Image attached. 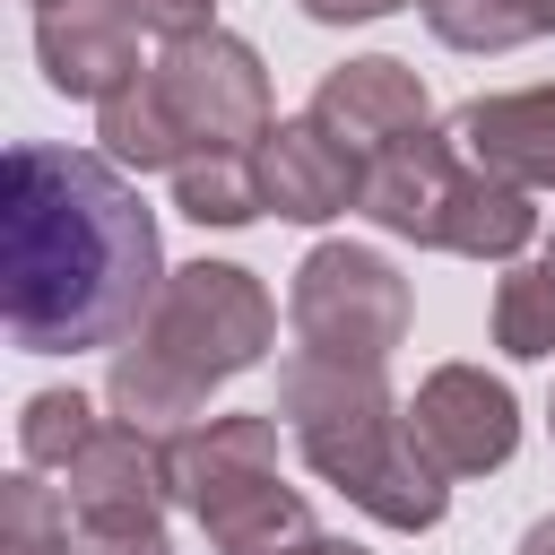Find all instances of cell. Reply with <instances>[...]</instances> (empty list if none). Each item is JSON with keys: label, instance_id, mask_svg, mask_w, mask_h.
Wrapping results in <instances>:
<instances>
[{"label": "cell", "instance_id": "cell-1", "mask_svg": "<svg viewBox=\"0 0 555 555\" xmlns=\"http://www.w3.org/2000/svg\"><path fill=\"white\" fill-rule=\"evenodd\" d=\"M165 295V243L139 182L95 147L17 139L0 156V330L26 356L121 347Z\"/></svg>", "mask_w": 555, "mask_h": 555}, {"label": "cell", "instance_id": "cell-2", "mask_svg": "<svg viewBox=\"0 0 555 555\" xmlns=\"http://www.w3.org/2000/svg\"><path fill=\"white\" fill-rule=\"evenodd\" d=\"M278 338V304L251 269L234 260H182L165 269V295L147 304V321L113 347V373H104V399L121 425L139 434H191L208 390L251 373Z\"/></svg>", "mask_w": 555, "mask_h": 555}, {"label": "cell", "instance_id": "cell-3", "mask_svg": "<svg viewBox=\"0 0 555 555\" xmlns=\"http://www.w3.org/2000/svg\"><path fill=\"white\" fill-rule=\"evenodd\" d=\"M278 425L295 434V451L312 460L321 486H338L364 520L425 538L451 512V477L416 451L408 408L390 399L382 364H330V356H295L278 373Z\"/></svg>", "mask_w": 555, "mask_h": 555}, {"label": "cell", "instance_id": "cell-4", "mask_svg": "<svg viewBox=\"0 0 555 555\" xmlns=\"http://www.w3.org/2000/svg\"><path fill=\"white\" fill-rule=\"evenodd\" d=\"M356 208L382 234H399L416 251H460V260H520L529 234H538L529 191L486 173V165H468L451 130H416L408 147L373 156Z\"/></svg>", "mask_w": 555, "mask_h": 555}, {"label": "cell", "instance_id": "cell-5", "mask_svg": "<svg viewBox=\"0 0 555 555\" xmlns=\"http://www.w3.org/2000/svg\"><path fill=\"white\" fill-rule=\"evenodd\" d=\"M173 503L199 520L217 555H278L286 538L312 529L304 494L278 477V408L199 416L191 434H173Z\"/></svg>", "mask_w": 555, "mask_h": 555}, {"label": "cell", "instance_id": "cell-6", "mask_svg": "<svg viewBox=\"0 0 555 555\" xmlns=\"http://www.w3.org/2000/svg\"><path fill=\"white\" fill-rule=\"evenodd\" d=\"M286 330H295V356L390 364V347L408 338V278L373 243H312L286 286Z\"/></svg>", "mask_w": 555, "mask_h": 555}, {"label": "cell", "instance_id": "cell-7", "mask_svg": "<svg viewBox=\"0 0 555 555\" xmlns=\"http://www.w3.org/2000/svg\"><path fill=\"white\" fill-rule=\"evenodd\" d=\"M69 503V555H173L165 503H173V442L139 425H95V442L61 468Z\"/></svg>", "mask_w": 555, "mask_h": 555}, {"label": "cell", "instance_id": "cell-8", "mask_svg": "<svg viewBox=\"0 0 555 555\" xmlns=\"http://www.w3.org/2000/svg\"><path fill=\"white\" fill-rule=\"evenodd\" d=\"M156 87H165L191 156H208V147L251 156V147L269 139V121H278V113H269V69H260V52H251L243 35H225V26H199V35L165 43V52H156Z\"/></svg>", "mask_w": 555, "mask_h": 555}, {"label": "cell", "instance_id": "cell-9", "mask_svg": "<svg viewBox=\"0 0 555 555\" xmlns=\"http://www.w3.org/2000/svg\"><path fill=\"white\" fill-rule=\"evenodd\" d=\"M408 434L451 486L460 477H494L520 451V399L486 364H434L416 382V399H408Z\"/></svg>", "mask_w": 555, "mask_h": 555}, {"label": "cell", "instance_id": "cell-10", "mask_svg": "<svg viewBox=\"0 0 555 555\" xmlns=\"http://www.w3.org/2000/svg\"><path fill=\"white\" fill-rule=\"evenodd\" d=\"M312 121L373 165V156L408 147L416 130H434V104H425V78H416L408 61L364 52V61H338V69L312 87Z\"/></svg>", "mask_w": 555, "mask_h": 555}, {"label": "cell", "instance_id": "cell-11", "mask_svg": "<svg viewBox=\"0 0 555 555\" xmlns=\"http://www.w3.org/2000/svg\"><path fill=\"white\" fill-rule=\"evenodd\" d=\"M251 173H260V199L286 225H330V217H347L364 199V156L347 139H330L312 113L269 121V139L251 147Z\"/></svg>", "mask_w": 555, "mask_h": 555}, {"label": "cell", "instance_id": "cell-12", "mask_svg": "<svg viewBox=\"0 0 555 555\" xmlns=\"http://www.w3.org/2000/svg\"><path fill=\"white\" fill-rule=\"evenodd\" d=\"M35 61H43V87L52 95H78V104H104L139 78V17L121 0H61V9H35Z\"/></svg>", "mask_w": 555, "mask_h": 555}, {"label": "cell", "instance_id": "cell-13", "mask_svg": "<svg viewBox=\"0 0 555 555\" xmlns=\"http://www.w3.org/2000/svg\"><path fill=\"white\" fill-rule=\"evenodd\" d=\"M468 165L520 182V191H555V87H512V95H468L451 121Z\"/></svg>", "mask_w": 555, "mask_h": 555}, {"label": "cell", "instance_id": "cell-14", "mask_svg": "<svg viewBox=\"0 0 555 555\" xmlns=\"http://www.w3.org/2000/svg\"><path fill=\"white\" fill-rule=\"evenodd\" d=\"M95 139H104V156H113L121 173H173V165L191 156L182 121H173V104H165V87H156V69H139L121 95L95 104Z\"/></svg>", "mask_w": 555, "mask_h": 555}, {"label": "cell", "instance_id": "cell-15", "mask_svg": "<svg viewBox=\"0 0 555 555\" xmlns=\"http://www.w3.org/2000/svg\"><path fill=\"white\" fill-rule=\"evenodd\" d=\"M173 208H182L191 225H251V217H269L251 156H225V147L173 165Z\"/></svg>", "mask_w": 555, "mask_h": 555}, {"label": "cell", "instance_id": "cell-16", "mask_svg": "<svg viewBox=\"0 0 555 555\" xmlns=\"http://www.w3.org/2000/svg\"><path fill=\"white\" fill-rule=\"evenodd\" d=\"M494 347L512 364H546L555 356V269L546 260H520L494 286Z\"/></svg>", "mask_w": 555, "mask_h": 555}, {"label": "cell", "instance_id": "cell-17", "mask_svg": "<svg viewBox=\"0 0 555 555\" xmlns=\"http://www.w3.org/2000/svg\"><path fill=\"white\" fill-rule=\"evenodd\" d=\"M425 26L451 52H512L546 35V0H425Z\"/></svg>", "mask_w": 555, "mask_h": 555}, {"label": "cell", "instance_id": "cell-18", "mask_svg": "<svg viewBox=\"0 0 555 555\" xmlns=\"http://www.w3.org/2000/svg\"><path fill=\"white\" fill-rule=\"evenodd\" d=\"M87 442H95V408L78 390H35L17 408V460L26 468H69Z\"/></svg>", "mask_w": 555, "mask_h": 555}, {"label": "cell", "instance_id": "cell-19", "mask_svg": "<svg viewBox=\"0 0 555 555\" xmlns=\"http://www.w3.org/2000/svg\"><path fill=\"white\" fill-rule=\"evenodd\" d=\"M0 555H69V503L35 468L0 486Z\"/></svg>", "mask_w": 555, "mask_h": 555}, {"label": "cell", "instance_id": "cell-20", "mask_svg": "<svg viewBox=\"0 0 555 555\" xmlns=\"http://www.w3.org/2000/svg\"><path fill=\"white\" fill-rule=\"evenodd\" d=\"M130 17H139V35H165V43H182V35H199V26H217V0H121Z\"/></svg>", "mask_w": 555, "mask_h": 555}, {"label": "cell", "instance_id": "cell-21", "mask_svg": "<svg viewBox=\"0 0 555 555\" xmlns=\"http://www.w3.org/2000/svg\"><path fill=\"white\" fill-rule=\"evenodd\" d=\"M312 26H364V17H390V9H425V0H295Z\"/></svg>", "mask_w": 555, "mask_h": 555}, {"label": "cell", "instance_id": "cell-22", "mask_svg": "<svg viewBox=\"0 0 555 555\" xmlns=\"http://www.w3.org/2000/svg\"><path fill=\"white\" fill-rule=\"evenodd\" d=\"M278 555H373V546H356V538H330V529H304V538H286Z\"/></svg>", "mask_w": 555, "mask_h": 555}, {"label": "cell", "instance_id": "cell-23", "mask_svg": "<svg viewBox=\"0 0 555 555\" xmlns=\"http://www.w3.org/2000/svg\"><path fill=\"white\" fill-rule=\"evenodd\" d=\"M520 555H555V512H546V520H529V538H520Z\"/></svg>", "mask_w": 555, "mask_h": 555}, {"label": "cell", "instance_id": "cell-24", "mask_svg": "<svg viewBox=\"0 0 555 555\" xmlns=\"http://www.w3.org/2000/svg\"><path fill=\"white\" fill-rule=\"evenodd\" d=\"M546 269H555V234H546Z\"/></svg>", "mask_w": 555, "mask_h": 555}, {"label": "cell", "instance_id": "cell-25", "mask_svg": "<svg viewBox=\"0 0 555 555\" xmlns=\"http://www.w3.org/2000/svg\"><path fill=\"white\" fill-rule=\"evenodd\" d=\"M546 35H555V0H546Z\"/></svg>", "mask_w": 555, "mask_h": 555}, {"label": "cell", "instance_id": "cell-26", "mask_svg": "<svg viewBox=\"0 0 555 555\" xmlns=\"http://www.w3.org/2000/svg\"><path fill=\"white\" fill-rule=\"evenodd\" d=\"M35 9H61V0H35Z\"/></svg>", "mask_w": 555, "mask_h": 555}, {"label": "cell", "instance_id": "cell-27", "mask_svg": "<svg viewBox=\"0 0 555 555\" xmlns=\"http://www.w3.org/2000/svg\"><path fill=\"white\" fill-rule=\"evenodd\" d=\"M546 434H555V408H546Z\"/></svg>", "mask_w": 555, "mask_h": 555}]
</instances>
